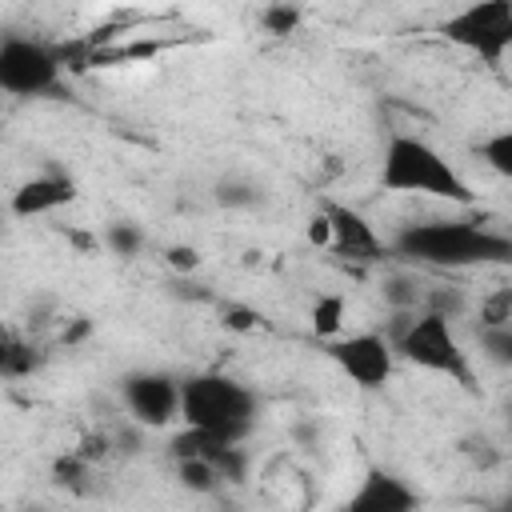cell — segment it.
Here are the masks:
<instances>
[{
    "label": "cell",
    "mask_w": 512,
    "mask_h": 512,
    "mask_svg": "<svg viewBox=\"0 0 512 512\" xmlns=\"http://www.w3.org/2000/svg\"><path fill=\"white\" fill-rule=\"evenodd\" d=\"M300 20H304V12H300L296 4H268V8H260V24H264V32H272V36L296 32Z\"/></svg>",
    "instance_id": "cell-17"
},
{
    "label": "cell",
    "mask_w": 512,
    "mask_h": 512,
    "mask_svg": "<svg viewBox=\"0 0 512 512\" xmlns=\"http://www.w3.org/2000/svg\"><path fill=\"white\" fill-rule=\"evenodd\" d=\"M220 316H224V328H232V332H252L260 324V316L252 308H240V304H224Z\"/></svg>",
    "instance_id": "cell-21"
},
{
    "label": "cell",
    "mask_w": 512,
    "mask_h": 512,
    "mask_svg": "<svg viewBox=\"0 0 512 512\" xmlns=\"http://www.w3.org/2000/svg\"><path fill=\"white\" fill-rule=\"evenodd\" d=\"M480 344L492 364H512V328H480Z\"/></svg>",
    "instance_id": "cell-19"
},
{
    "label": "cell",
    "mask_w": 512,
    "mask_h": 512,
    "mask_svg": "<svg viewBox=\"0 0 512 512\" xmlns=\"http://www.w3.org/2000/svg\"><path fill=\"white\" fill-rule=\"evenodd\" d=\"M72 200H76L72 176H64V172H40V176H28L24 184H16V192L8 196V212L16 220H40V216H52V212L68 208Z\"/></svg>",
    "instance_id": "cell-10"
},
{
    "label": "cell",
    "mask_w": 512,
    "mask_h": 512,
    "mask_svg": "<svg viewBox=\"0 0 512 512\" xmlns=\"http://www.w3.org/2000/svg\"><path fill=\"white\" fill-rule=\"evenodd\" d=\"M320 212H324L328 232H332L328 248L336 256H344L352 264H384V260H392L388 240L376 232V224L364 212H356V208H348L340 200H320Z\"/></svg>",
    "instance_id": "cell-9"
},
{
    "label": "cell",
    "mask_w": 512,
    "mask_h": 512,
    "mask_svg": "<svg viewBox=\"0 0 512 512\" xmlns=\"http://www.w3.org/2000/svg\"><path fill=\"white\" fill-rule=\"evenodd\" d=\"M40 368V356H36V348L32 344H24L20 336H0V376H8V380H16V376H28V372H36Z\"/></svg>",
    "instance_id": "cell-12"
},
{
    "label": "cell",
    "mask_w": 512,
    "mask_h": 512,
    "mask_svg": "<svg viewBox=\"0 0 512 512\" xmlns=\"http://www.w3.org/2000/svg\"><path fill=\"white\" fill-rule=\"evenodd\" d=\"M256 408V392L228 372H196L180 380V420L208 440L244 444L256 428Z\"/></svg>",
    "instance_id": "cell-3"
},
{
    "label": "cell",
    "mask_w": 512,
    "mask_h": 512,
    "mask_svg": "<svg viewBox=\"0 0 512 512\" xmlns=\"http://www.w3.org/2000/svg\"><path fill=\"white\" fill-rule=\"evenodd\" d=\"M200 260H204V256H200L192 244H168V248H164V264H168L172 272H180V276H192V272L200 268Z\"/></svg>",
    "instance_id": "cell-20"
},
{
    "label": "cell",
    "mask_w": 512,
    "mask_h": 512,
    "mask_svg": "<svg viewBox=\"0 0 512 512\" xmlns=\"http://www.w3.org/2000/svg\"><path fill=\"white\" fill-rule=\"evenodd\" d=\"M388 252L428 268H472L512 256V240L472 220H424L408 224L388 240Z\"/></svg>",
    "instance_id": "cell-1"
},
{
    "label": "cell",
    "mask_w": 512,
    "mask_h": 512,
    "mask_svg": "<svg viewBox=\"0 0 512 512\" xmlns=\"http://www.w3.org/2000/svg\"><path fill=\"white\" fill-rule=\"evenodd\" d=\"M92 468H96V464H88V460H80L76 452H68V456L56 460L52 472H56V484H64V488H72V492H88L84 480L92 476Z\"/></svg>",
    "instance_id": "cell-18"
},
{
    "label": "cell",
    "mask_w": 512,
    "mask_h": 512,
    "mask_svg": "<svg viewBox=\"0 0 512 512\" xmlns=\"http://www.w3.org/2000/svg\"><path fill=\"white\" fill-rule=\"evenodd\" d=\"M308 244H312V248H328V244H332V232H328V220H324L320 208H316L312 220H308Z\"/></svg>",
    "instance_id": "cell-23"
},
{
    "label": "cell",
    "mask_w": 512,
    "mask_h": 512,
    "mask_svg": "<svg viewBox=\"0 0 512 512\" xmlns=\"http://www.w3.org/2000/svg\"><path fill=\"white\" fill-rule=\"evenodd\" d=\"M416 508H420V496L400 476L380 472V468H372L356 484V492L340 504V512H416Z\"/></svg>",
    "instance_id": "cell-11"
},
{
    "label": "cell",
    "mask_w": 512,
    "mask_h": 512,
    "mask_svg": "<svg viewBox=\"0 0 512 512\" xmlns=\"http://www.w3.org/2000/svg\"><path fill=\"white\" fill-rule=\"evenodd\" d=\"M216 200H220L224 208H240V204H256V192H252L248 184H220Z\"/></svg>",
    "instance_id": "cell-22"
},
{
    "label": "cell",
    "mask_w": 512,
    "mask_h": 512,
    "mask_svg": "<svg viewBox=\"0 0 512 512\" xmlns=\"http://www.w3.org/2000/svg\"><path fill=\"white\" fill-rule=\"evenodd\" d=\"M176 480H180V488H188V492H196V496H212L216 488H220V476L208 468V460H200V456H188V460H176Z\"/></svg>",
    "instance_id": "cell-14"
},
{
    "label": "cell",
    "mask_w": 512,
    "mask_h": 512,
    "mask_svg": "<svg viewBox=\"0 0 512 512\" xmlns=\"http://www.w3.org/2000/svg\"><path fill=\"white\" fill-rule=\"evenodd\" d=\"M64 68L52 44L36 36H4L0 40V92L16 100L48 96L60 84Z\"/></svg>",
    "instance_id": "cell-5"
},
{
    "label": "cell",
    "mask_w": 512,
    "mask_h": 512,
    "mask_svg": "<svg viewBox=\"0 0 512 512\" xmlns=\"http://www.w3.org/2000/svg\"><path fill=\"white\" fill-rule=\"evenodd\" d=\"M480 156H484V164H488L496 176H512V132H508V128L492 132V136L480 144Z\"/></svg>",
    "instance_id": "cell-16"
},
{
    "label": "cell",
    "mask_w": 512,
    "mask_h": 512,
    "mask_svg": "<svg viewBox=\"0 0 512 512\" xmlns=\"http://www.w3.org/2000/svg\"><path fill=\"white\" fill-rule=\"evenodd\" d=\"M340 328H344V296H320L312 308V332L328 344L340 336Z\"/></svg>",
    "instance_id": "cell-15"
},
{
    "label": "cell",
    "mask_w": 512,
    "mask_h": 512,
    "mask_svg": "<svg viewBox=\"0 0 512 512\" xmlns=\"http://www.w3.org/2000/svg\"><path fill=\"white\" fill-rule=\"evenodd\" d=\"M380 188L392 196H432L448 204H476L472 184L460 176V168L424 136L392 132L380 160Z\"/></svg>",
    "instance_id": "cell-2"
},
{
    "label": "cell",
    "mask_w": 512,
    "mask_h": 512,
    "mask_svg": "<svg viewBox=\"0 0 512 512\" xmlns=\"http://www.w3.org/2000/svg\"><path fill=\"white\" fill-rule=\"evenodd\" d=\"M324 356L364 392H376L396 376V352L384 332H340L324 344Z\"/></svg>",
    "instance_id": "cell-7"
},
{
    "label": "cell",
    "mask_w": 512,
    "mask_h": 512,
    "mask_svg": "<svg viewBox=\"0 0 512 512\" xmlns=\"http://www.w3.org/2000/svg\"><path fill=\"white\" fill-rule=\"evenodd\" d=\"M120 396L136 428H172L180 420V380L172 372H128Z\"/></svg>",
    "instance_id": "cell-8"
},
{
    "label": "cell",
    "mask_w": 512,
    "mask_h": 512,
    "mask_svg": "<svg viewBox=\"0 0 512 512\" xmlns=\"http://www.w3.org/2000/svg\"><path fill=\"white\" fill-rule=\"evenodd\" d=\"M392 320L396 324L384 336H388L396 360L424 368L432 376H448L464 392H476V368H472V356L452 328V316L420 308V312H396Z\"/></svg>",
    "instance_id": "cell-4"
},
{
    "label": "cell",
    "mask_w": 512,
    "mask_h": 512,
    "mask_svg": "<svg viewBox=\"0 0 512 512\" xmlns=\"http://www.w3.org/2000/svg\"><path fill=\"white\" fill-rule=\"evenodd\" d=\"M144 244H148V236H144V228H140V224H132V220H116V224H108V228H104V248H108L112 256H120V260L140 256V252H144Z\"/></svg>",
    "instance_id": "cell-13"
},
{
    "label": "cell",
    "mask_w": 512,
    "mask_h": 512,
    "mask_svg": "<svg viewBox=\"0 0 512 512\" xmlns=\"http://www.w3.org/2000/svg\"><path fill=\"white\" fill-rule=\"evenodd\" d=\"M440 32L460 44L464 52L488 60V64H500L504 52L512 48V4L508 0H480V4H468L460 12H452Z\"/></svg>",
    "instance_id": "cell-6"
}]
</instances>
